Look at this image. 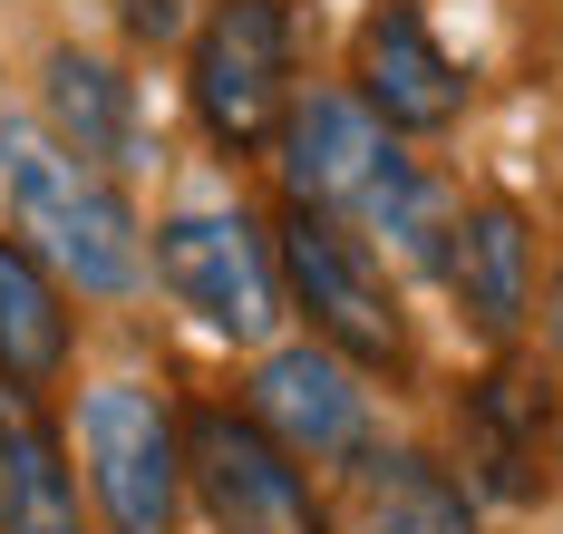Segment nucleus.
<instances>
[{"mask_svg": "<svg viewBox=\"0 0 563 534\" xmlns=\"http://www.w3.org/2000/svg\"><path fill=\"white\" fill-rule=\"evenodd\" d=\"M0 194H10L20 243L49 263L58 282H78L88 301H126L146 282V234H136L117 176H98L88 156H68L49 126L0 118Z\"/></svg>", "mask_w": 563, "mask_h": 534, "instance_id": "obj_1", "label": "nucleus"}, {"mask_svg": "<svg viewBox=\"0 0 563 534\" xmlns=\"http://www.w3.org/2000/svg\"><path fill=\"white\" fill-rule=\"evenodd\" d=\"M185 88L214 146L263 156L291 108V0H214L185 49Z\"/></svg>", "mask_w": 563, "mask_h": 534, "instance_id": "obj_5", "label": "nucleus"}, {"mask_svg": "<svg viewBox=\"0 0 563 534\" xmlns=\"http://www.w3.org/2000/svg\"><path fill=\"white\" fill-rule=\"evenodd\" d=\"M350 78H360V108L389 126V136H438L476 98V78L438 49V30L418 20V0H369L360 49H350Z\"/></svg>", "mask_w": 563, "mask_h": 534, "instance_id": "obj_8", "label": "nucleus"}, {"mask_svg": "<svg viewBox=\"0 0 563 534\" xmlns=\"http://www.w3.org/2000/svg\"><path fill=\"white\" fill-rule=\"evenodd\" d=\"M544 437H554V389L525 369V359H496L476 389H466V467L486 476L496 496H534L544 486Z\"/></svg>", "mask_w": 563, "mask_h": 534, "instance_id": "obj_13", "label": "nucleus"}, {"mask_svg": "<svg viewBox=\"0 0 563 534\" xmlns=\"http://www.w3.org/2000/svg\"><path fill=\"white\" fill-rule=\"evenodd\" d=\"M273 263H282V301L311 311V341H321V351H340L350 369H369V379H398V369H408L398 282L379 272V253L350 234L340 214L291 204V224L273 234Z\"/></svg>", "mask_w": 563, "mask_h": 534, "instance_id": "obj_2", "label": "nucleus"}, {"mask_svg": "<svg viewBox=\"0 0 563 534\" xmlns=\"http://www.w3.org/2000/svg\"><path fill=\"white\" fill-rule=\"evenodd\" d=\"M185 496L214 534H331V505L311 496V467L282 447L253 409H185Z\"/></svg>", "mask_w": 563, "mask_h": 534, "instance_id": "obj_3", "label": "nucleus"}, {"mask_svg": "<svg viewBox=\"0 0 563 534\" xmlns=\"http://www.w3.org/2000/svg\"><path fill=\"white\" fill-rule=\"evenodd\" d=\"M68 351H78V311H68V282L30 253L20 234H0V379L10 389H58L68 379Z\"/></svg>", "mask_w": 563, "mask_h": 534, "instance_id": "obj_12", "label": "nucleus"}, {"mask_svg": "<svg viewBox=\"0 0 563 534\" xmlns=\"http://www.w3.org/2000/svg\"><path fill=\"white\" fill-rule=\"evenodd\" d=\"M40 108H49V136L68 156H88L98 176H126V166H136V88H126L108 59L58 49V59L40 68Z\"/></svg>", "mask_w": 563, "mask_h": 534, "instance_id": "obj_14", "label": "nucleus"}, {"mask_svg": "<svg viewBox=\"0 0 563 534\" xmlns=\"http://www.w3.org/2000/svg\"><path fill=\"white\" fill-rule=\"evenodd\" d=\"M156 282L233 351H263L282 331V263L253 214H166L156 224Z\"/></svg>", "mask_w": 563, "mask_h": 534, "instance_id": "obj_6", "label": "nucleus"}, {"mask_svg": "<svg viewBox=\"0 0 563 534\" xmlns=\"http://www.w3.org/2000/svg\"><path fill=\"white\" fill-rule=\"evenodd\" d=\"M438 272L456 282L466 321H476L486 341H515L525 311H534V224H525L515 204H466V214L448 224Z\"/></svg>", "mask_w": 563, "mask_h": 534, "instance_id": "obj_10", "label": "nucleus"}, {"mask_svg": "<svg viewBox=\"0 0 563 534\" xmlns=\"http://www.w3.org/2000/svg\"><path fill=\"white\" fill-rule=\"evenodd\" d=\"M78 457H88V496L117 534L185 525V418L146 379H98L78 399Z\"/></svg>", "mask_w": 563, "mask_h": 534, "instance_id": "obj_4", "label": "nucleus"}, {"mask_svg": "<svg viewBox=\"0 0 563 534\" xmlns=\"http://www.w3.org/2000/svg\"><path fill=\"white\" fill-rule=\"evenodd\" d=\"M243 409L263 418L301 467H360V457H369V389H360V369L340 351H321V341L263 351Z\"/></svg>", "mask_w": 563, "mask_h": 534, "instance_id": "obj_9", "label": "nucleus"}, {"mask_svg": "<svg viewBox=\"0 0 563 534\" xmlns=\"http://www.w3.org/2000/svg\"><path fill=\"white\" fill-rule=\"evenodd\" d=\"M0 534H88V496L30 389L0 379Z\"/></svg>", "mask_w": 563, "mask_h": 534, "instance_id": "obj_11", "label": "nucleus"}, {"mask_svg": "<svg viewBox=\"0 0 563 534\" xmlns=\"http://www.w3.org/2000/svg\"><path fill=\"white\" fill-rule=\"evenodd\" d=\"M544 351L563 359V272H554V282H544Z\"/></svg>", "mask_w": 563, "mask_h": 534, "instance_id": "obj_17", "label": "nucleus"}, {"mask_svg": "<svg viewBox=\"0 0 563 534\" xmlns=\"http://www.w3.org/2000/svg\"><path fill=\"white\" fill-rule=\"evenodd\" d=\"M126 10V30L146 40V49H166V40H185V0H117Z\"/></svg>", "mask_w": 563, "mask_h": 534, "instance_id": "obj_16", "label": "nucleus"}, {"mask_svg": "<svg viewBox=\"0 0 563 534\" xmlns=\"http://www.w3.org/2000/svg\"><path fill=\"white\" fill-rule=\"evenodd\" d=\"M360 525L369 534H486L476 525V496L438 457H418V447L360 457Z\"/></svg>", "mask_w": 563, "mask_h": 534, "instance_id": "obj_15", "label": "nucleus"}, {"mask_svg": "<svg viewBox=\"0 0 563 534\" xmlns=\"http://www.w3.org/2000/svg\"><path fill=\"white\" fill-rule=\"evenodd\" d=\"M282 146V185H291V204H311V214H369L398 176H408V156H398V136L350 88H311V98H291L273 126Z\"/></svg>", "mask_w": 563, "mask_h": 534, "instance_id": "obj_7", "label": "nucleus"}]
</instances>
